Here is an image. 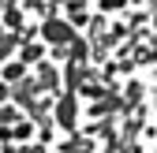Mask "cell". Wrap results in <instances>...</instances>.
I'll return each instance as SVG.
<instances>
[{"label":"cell","mask_w":157,"mask_h":153,"mask_svg":"<svg viewBox=\"0 0 157 153\" xmlns=\"http://www.w3.org/2000/svg\"><path fill=\"white\" fill-rule=\"evenodd\" d=\"M0 153H157V0H0Z\"/></svg>","instance_id":"1"}]
</instances>
